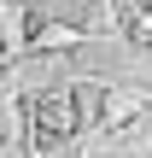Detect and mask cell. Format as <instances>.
Returning a JSON list of instances; mask_svg holds the SVG:
<instances>
[{
    "label": "cell",
    "instance_id": "cell-2",
    "mask_svg": "<svg viewBox=\"0 0 152 158\" xmlns=\"http://www.w3.org/2000/svg\"><path fill=\"white\" fill-rule=\"evenodd\" d=\"M123 29H129V41H135V47H152V6L129 0V6H123Z\"/></svg>",
    "mask_w": 152,
    "mask_h": 158
},
{
    "label": "cell",
    "instance_id": "cell-1",
    "mask_svg": "<svg viewBox=\"0 0 152 158\" xmlns=\"http://www.w3.org/2000/svg\"><path fill=\"white\" fill-rule=\"evenodd\" d=\"M76 41H82V29L47 23V18H29V35H23V47H76Z\"/></svg>",
    "mask_w": 152,
    "mask_h": 158
}]
</instances>
